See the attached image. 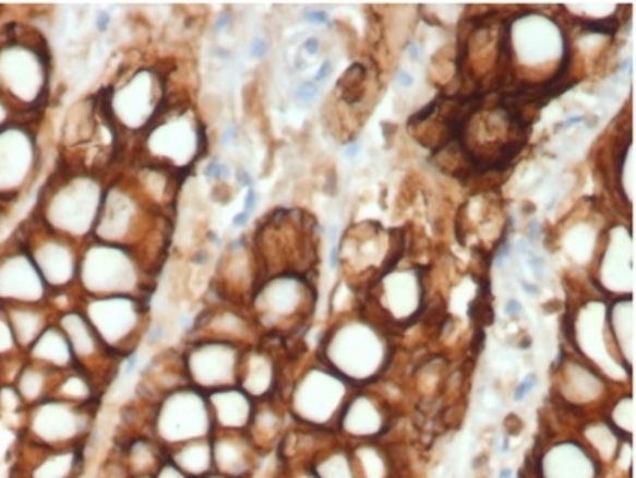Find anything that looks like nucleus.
<instances>
[{
    "label": "nucleus",
    "instance_id": "obj_1",
    "mask_svg": "<svg viewBox=\"0 0 636 478\" xmlns=\"http://www.w3.org/2000/svg\"><path fill=\"white\" fill-rule=\"evenodd\" d=\"M103 177L68 168L44 190L40 224L70 240L92 239L103 207Z\"/></svg>",
    "mask_w": 636,
    "mask_h": 478
},
{
    "label": "nucleus",
    "instance_id": "obj_2",
    "mask_svg": "<svg viewBox=\"0 0 636 478\" xmlns=\"http://www.w3.org/2000/svg\"><path fill=\"white\" fill-rule=\"evenodd\" d=\"M76 291L82 297H139L152 294V275L139 256L124 246L104 244L93 240L81 246Z\"/></svg>",
    "mask_w": 636,
    "mask_h": 478
},
{
    "label": "nucleus",
    "instance_id": "obj_3",
    "mask_svg": "<svg viewBox=\"0 0 636 478\" xmlns=\"http://www.w3.org/2000/svg\"><path fill=\"white\" fill-rule=\"evenodd\" d=\"M144 164H153L180 174L191 168L204 152V128L193 109L184 104L163 109L155 122L141 135Z\"/></svg>",
    "mask_w": 636,
    "mask_h": 478
},
{
    "label": "nucleus",
    "instance_id": "obj_4",
    "mask_svg": "<svg viewBox=\"0 0 636 478\" xmlns=\"http://www.w3.org/2000/svg\"><path fill=\"white\" fill-rule=\"evenodd\" d=\"M120 135L141 136L166 108V86L157 68L135 65L120 71L103 98Z\"/></svg>",
    "mask_w": 636,
    "mask_h": 478
},
{
    "label": "nucleus",
    "instance_id": "obj_5",
    "mask_svg": "<svg viewBox=\"0 0 636 478\" xmlns=\"http://www.w3.org/2000/svg\"><path fill=\"white\" fill-rule=\"evenodd\" d=\"M79 308L97 332L109 354L125 359L141 348L147 324L152 321L147 299L139 297H82Z\"/></svg>",
    "mask_w": 636,
    "mask_h": 478
},
{
    "label": "nucleus",
    "instance_id": "obj_6",
    "mask_svg": "<svg viewBox=\"0 0 636 478\" xmlns=\"http://www.w3.org/2000/svg\"><path fill=\"white\" fill-rule=\"evenodd\" d=\"M212 414L206 393L184 386L169 392L152 406L149 433L166 450L182 442L209 439L213 435Z\"/></svg>",
    "mask_w": 636,
    "mask_h": 478
},
{
    "label": "nucleus",
    "instance_id": "obj_7",
    "mask_svg": "<svg viewBox=\"0 0 636 478\" xmlns=\"http://www.w3.org/2000/svg\"><path fill=\"white\" fill-rule=\"evenodd\" d=\"M97 422V409L48 398L27 408L21 439L43 447H84Z\"/></svg>",
    "mask_w": 636,
    "mask_h": 478
},
{
    "label": "nucleus",
    "instance_id": "obj_8",
    "mask_svg": "<svg viewBox=\"0 0 636 478\" xmlns=\"http://www.w3.org/2000/svg\"><path fill=\"white\" fill-rule=\"evenodd\" d=\"M49 64L40 48L24 40L0 46V95L13 106H37L48 89Z\"/></svg>",
    "mask_w": 636,
    "mask_h": 478
},
{
    "label": "nucleus",
    "instance_id": "obj_9",
    "mask_svg": "<svg viewBox=\"0 0 636 478\" xmlns=\"http://www.w3.org/2000/svg\"><path fill=\"white\" fill-rule=\"evenodd\" d=\"M242 354L244 349L239 344L190 338L180 349V360L188 384L199 392L209 393L220 387L237 386Z\"/></svg>",
    "mask_w": 636,
    "mask_h": 478
},
{
    "label": "nucleus",
    "instance_id": "obj_10",
    "mask_svg": "<svg viewBox=\"0 0 636 478\" xmlns=\"http://www.w3.org/2000/svg\"><path fill=\"white\" fill-rule=\"evenodd\" d=\"M24 250L32 256L49 295L76 289L81 248L75 240L51 234L40 224V231L29 234Z\"/></svg>",
    "mask_w": 636,
    "mask_h": 478
},
{
    "label": "nucleus",
    "instance_id": "obj_11",
    "mask_svg": "<svg viewBox=\"0 0 636 478\" xmlns=\"http://www.w3.org/2000/svg\"><path fill=\"white\" fill-rule=\"evenodd\" d=\"M55 324L68 338L76 368L87 371L104 387H108L113 375H117L120 359L109 354L81 308L75 306L71 310L60 311L55 315Z\"/></svg>",
    "mask_w": 636,
    "mask_h": 478
},
{
    "label": "nucleus",
    "instance_id": "obj_12",
    "mask_svg": "<svg viewBox=\"0 0 636 478\" xmlns=\"http://www.w3.org/2000/svg\"><path fill=\"white\" fill-rule=\"evenodd\" d=\"M308 299L310 288L297 273L269 275L266 283L255 289L253 304L259 316L256 321L269 327L297 324L304 310L313 306Z\"/></svg>",
    "mask_w": 636,
    "mask_h": 478
},
{
    "label": "nucleus",
    "instance_id": "obj_13",
    "mask_svg": "<svg viewBox=\"0 0 636 478\" xmlns=\"http://www.w3.org/2000/svg\"><path fill=\"white\" fill-rule=\"evenodd\" d=\"M37 136L26 126L8 124L0 130V199L19 195L38 168Z\"/></svg>",
    "mask_w": 636,
    "mask_h": 478
},
{
    "label": "nucleus",
    "instance_id": "obj_14",
    "mask_svg": "<svg viewBox=\"0 0 636 478\" xmlns=\"http://www.w3.org/2000/svg\"><path fill=\"white\" fill-rule=\"evenodd\" d=\"M84 447H43L19 437L13 455L15 478H84Z\"/></svg>",
    "mask_w": 636,
    "mask_h": 478
},
{
    "label": "nucleus",
    "instance_id": "obj_15",
    "mask_svg": "<svg viewBox=\"0 0 636 478\" xmlns=\"http://www.w3.org/2000/svg\"><path fill=\"white\" fill-rule=\"evenodd\" d=\"M343 398L340 375L326 370H310L291 395V414L308 426H326L337 415Z\"/></svg>",
    "mask_w": 636,
    "mask_h": 478
},
{
    "label": "nucleus",
    "instance_id": "obj_16",
    "mask_svg": "<svg viewBox=\"0 0 636 478\" xmlns=\"http://www.w3.org/2000/svg\"><path fill=\"white\" fill-rule=\"evenodd\" d=\"M48 286L24 246L0 255V306L48 304Z\"/></svg>",
    "mask_w": 636,
    "mask_h": 478
},
{
    "label": "nucleus",
    "instance_id": "obj_17",
    "mask_svg": "<svg viewBox=\"0 0 636 478\" xmlns=\"http://www.w3.org/2000/svg\"><path fill=\"white\" fill-rule=\"evenodd\" d=\"M213 474L226 478H251L256 466L255 444L248 433L213 431Z\"/></svg>",
    "mask_w": 636,
    "mask_h": 478
},
{
    "label": "nucleus",
    "instance_id": "obj_18",
    "mask_svg": "<svg viewBox=\"0 0 636 478\" xmlns=\"http://www.w3.org/2000/svg\"><path fill=\"white\" fill-rule=\"evenodd\" d=\"M206 397L215 431H248L255 406L253 398L248 397L239 386L220 387L206 393Z\"/></svg>",
    "mask_w": 636,
    "mask_h": 478
},
{
    "label": "nucleus",
    "instance_id": "obj_19",
    "mask_svg": "<svg viewBox=\"0 0 636 478\" xmlns=\"http://www.w3.org/2000/svg\"><path fill=\"white\" fill-rule=\"evenodd\" d=\"M113 447L130 475H155L166 461V447L147 431L117 437Z\"/></svg>",
    "mask_w": 636,
    "mask_h": 478
},
{
    "label": "nucleus",
    "instance_id": "obj_20",
    "mask_svg": "<svg viewBox=\"0 0 636 478\" xmlns=\"http://www.w3.org/2000/svg\"><path fill=\"white\" fill-rule=\"evenodd\" d=\"M16 348L22 355L32 348L46 327L55 322V313L48 304H19L4 308Z\"/></svg>",
    "mask_w": 636,
    "mask_h": 478
},
{
    "label": "nucleus",
    "instance_id": "obj_21",
    "mask_svg": "<svg viewBox=\"0 0 636 478\" xmlns=\"http://www.w3.org/2000/svg\"><path fill=\"white\" fill-rule=\"evenodd\" d=\"M24 357L35 365L55 371V373H64V371L76 368L70 343L55 322L44 330L43 335L33 343L32 348L27 349Z\"/></svg>",
    "mask_w": 636,
    "mask_h": 478
},
{
    "label": "nucleus",
    "instance_id": "obj_22",
    "mask_svg": "<svg viewBox=\"0 0 636 478\" xmlns=\"http://www.w3.org/2000/svg\"><path fill=\"white\" fill-rule=\"evenodd\" d=\"M277 370L264 351H244L240 360L237 386L251 398H267L277 384Z\"/></svg>",
    "mask_w": 636,
    "mask_h": 478
},
{
    "label": "nucleus",
    "instance_id": "obj_23",
    "mask_svg": "<svg viewBox=\"0 0 636 478\" xmlns=\"http://www.w3.org/2000/svg\"><path fill=\"white\" fill-rule=\"evenodd\" d=\"M106 387L81 368L59 373L55 384L53 397L82 408H98Z\"/></svg>",
    "mask_w": 636,
    "mask_h": 478
},
{
    "label": "nucleus",
    "instance_id": "obj_24",
    "mask_svg": "<svg viewBox=\"0 0 636 478\" xmlns=\"http://www.w3.org/2000/svg\"><path fill=\"white\" fill-rule=\"evenodd\" d=\"M57 377L59 373L35 365L32 360L24 359L21 370L13 381V386L16 387V392L26 404V408H33V406L53 397Z\"/></svg>",
    "mask_w": 636,
    "mask_h": 478
},
{
    "label": "nucleus",
    "instance_id": "obj_25",
    "mask_svg": "<svg viewBox=\"0 0 636 478\" xmlns=\"http://www.w3.org/2000/svg\"><path fill=\"white\" fill-rule=\"evenodd\" d=\"M166 458L190 478L207 477L213 474L212 437L168 447Z\"/></svg>",
    "mask_w": 636,
    "mask_h": 478
},
{
    "label": "nucleus",
    "instance_id": "obj_26",
    "mask_svg": "<svg viewBox=\"0 0 636 478\" xmlns=\"http://www.w3.org/2000/svg\"><path fill=\"white\" fill-rule=\"evenodd\" d=\"M22 355L16 348L15 338L11 333L10 322L5 319L4 306H0V360Z\"/></svg>",
    "mask_w": 636,
    "mask_h": 478
},
{
    "label": "nucleus",
    "instance_id": "obj_27",
    "mask_svg": "<svg viewBox=\"0 0 636 478\" xmlns=\"http://www.w3.org/2000/svg\"><path fill=\"white\" fill-rule=\"evenodd\" d=\"M204 177L206 179L213 180V182H224L231 177V168L228 164L218 160V158H212L209 163L204 166Z\"/></svg>",
    "mask_w": 636,
    "mask_h": 478
},
{
    "label": "nucleus",
    "instance_id": "obj_28",
    "mask_svg": "<svg viewBox=\"0 0 636 478\" xmlns=\"http://www.w3.org/2000/svg\"><path fill=\"white\" fill-rule=\"evenodd\" d=\"M319 95H321V86L313 81L300 84L299 89H297V100L300 104H313Z\"/></svg>",
    "mask_w": 636,
    "mask_h": 478
},
{
    "label": "nucleus",
    "instance_id": "obj_29",
    "mask_svg": "<svg viewBox=\"0 0 636 478\" xmlns=\"http://www.w3.org/2000/svg\"><path fill=\"white\" fill-rule=\"evenodd\" d=\"M155 478H190L184 471H180L175 464L169 463L168 458L160 464V468L155 471Z\"/></svg>",
    "mask_w": 636,
    "mask_h": 478
},
{
    "label": "nucleus",
    "instance_id": "obj_30",
    "mask_svg": "<svg viewBox=\"0 0 636 478\" xmlns=\"http://www.w3.org/2000/svg\"><path fill=\"white\" fill-rule=\"evenodd\" d=\"M109 27H111V13L109 11H98L97 15H95V29L98 33H106Z\"/></svg>",
    "mask_w": 636,
    "mask_h": 478
},
{
    "label": "nucleus",
    "instance_id": "obj_31",
    "mask_svg": "<svg viewBox=\"0 0 636 478\" xmlns=\"http://www.w3.org/2000/svg\"><path fill=\"white\" fill-rule=\"evenodd\" d=\"M190 261L193 266H207L209 261H212V255H209V251L204 250V248H196V250L193 251Z\"/></svg>",
    "mask_w": 636,
    "mask_h": 478
},
{
    "label": "nucleus",
    "instance_id": "obj_32",
    "mask_svg": "<svg viewBox=\"0 0 636 478\" xmlns=\"http://www.w3.org/2000/svg\"><path fill=\"white\" fill-rule=\"evenodd\" d=\"M267 53V43L264 38H253V43L250 46V55L253 59H262L266 57Z\"/></svg>",
    "mask_w": 636,
    "mask_h": 478
},
{
    "label": "nucleus",
    "instance_id": "obj_33",
    "mask_svg": "<svg viewBox=\"0 0 636 478\" xmlns=\"http://www.w3.org/2000/svg\"><path fill=\"white\" fill-rule=\"evenodd\" d=\"M333 73V62L332 60H324L322 62L321 68L316 70L315 76H313V82L315 84H322V82H326L329 79V75Z\"/></svg>",
    "mask_w": 636,
    "mask_h": 478
},
{
    "label": "nucleus",
    "instance_id": "obj_34",
    "mask_svg": "<svg viewBox=\"0 0 636 478\" xmlns=\"http://www.w3.org/2000/svg\"><path fill=\"white\" fill-rule=\"evenodd\" d=\"M535 384H537V379H535V375H529L528 379H526V381H524L523 384L518 386L517 393H515V401L520 403V401H524V398L528 397L529 392L533 390Z\"/></svg>",
    "mask_w": 636,
    "mask_h": 478
},
{
    "label": "nucleus",
    "instance_id": "obj_35",
    "mask_svg": "<svg viewBox=\"0 0 636 478\" xmlns=\"http://www.w3.org/2000/svg\"><path fill=\"white\" fill-rule=\"evenodd\" d=\"M304 21L310 22V24H327L329 22V16H327L326 11H305Z\"/></svg>",
    "mask_w": 636,
    "mask_h": 478
},
{
    "label": "nucleus",
    "instance_id": "obj_36",
    "mask_svg": "<svg viewBox=\"0 0 636 478\" xmlns=\"http://www.w3.org/2000/svg\"><path fill=\"white\" fill-rule=\"evenodd\" d=\"M11 120V104L5 100L2 95H0V130L4 128V126L10 124Z\"/></svg>",
    "mask_w": 636,
    "mask_h": 478
},
{
    "label": "nucleus",
    "instance_id": "obj_37",
    "mask_svg": "<svg viewBox=\"0 0 636 478\" xmlns=\"http://www.w3.org/2000/svg\"><path fill=\"white\" fill-rule=\"evenodd\" d=\"M231 21H233V15H231L229 11H224V13H220V15L217 16L215 24H213V32L223 33L226 27H229Z\"/></svg>",
    "mask_w": 636,
    "mask_h": 478
},
{
    "label": "nucleus",
    "instance_id": "obj_38",
    "mask_svg": "<svg viewBox=\"0 0 636 478\" xmlns=\"http://www.w3.org/2000/svg\"><path fill=\"white\" fill-rule=\"evenodd\" d=\"M302 49H304L305 53L310 55V57H315V55L321 51V40L316 37L305 38L304 44H302Z\"/></svg>",
    "mask_w": 636,
    "mask_h": 478
},
{
    "label": "nucleus",
    "instance_id": "obj_39",
    "mask_svg": "<svg viewBox=\"0 0 636 478\" xmlns=\"http://www.w3.org/2000/svg\"><path fill=\"white\" fill-rule=\"evenodd\" d=\"M256 207V191L253 188H248V193L244 196V210L242 212L253 213Z\"/></svg>",
    "mask_w": 636,
    "mask_h": 478
},
{
    "label": "nucleus",
    "instance_id": "obj_40",
    "mask_svg": "<svg viewBox=\"0 0 636 478\" xmlns=\"http://www.w3.org/2000/svg\"><path fill=\"white\" fill-rule=\"evenodd\" d=\"M397 81L398 84L403 87H413L415 84V76L406 70H398L397 71Z\"/></svg>",
    "mask_w": 636,
    "mask_h": 478
},
{
    "label": "nucleus",
    "instance_id": "obj_41",
    "mask_svg": "<svg viewBox=\"0 0 636 478\" xmlns=\"http://www.w3.org/2000/svg\"><path fill=\"white\" fill-rule=\"evenodd\" d=\"M529 267L533 270L535 277H544V262L537 259V256H531L528 261Z\"/></svg>",
    "mask_w": 636,
    "mask_h": 478
},
{
    "label": "nucleus",
    "instance_id": "obj_42",
    "mask_svg": "<svg viewBox=\"0 0 636 478\" xmlns=\"http://www.w3.org/2000/svg\"><path fill=\"white\" fill-rule=\"evenodd\" d=\"M250 213H237L233 217V228H244L245 224L250 223Z\"/></svg>",
    "mask_w": 636,
    "mask_h": 478
},
{
    "label": "nucleus",
    "instance_id": "obj_43",
    "mask_svg": "<svg viewBox=\"0 0 636 478\" xmlns=\"http://www.w3.org/2000/svg\"><path fill=\"white\" fill-rule=\"evenodd\" d=\"M586 117L584 115H577V117H572V119H566L562 124L556 126V130H566V128H573V126L578 124V122H584Z\"/></svg>",
    "mask_w": 636,
    "mask_h": 478
},
{
    "label": "nucleus",
    "instance_id": "obj_44",
    "mask_svg": "<svg viewBox=\"0 0 636 478\" xmlns=\"http://www.w3.org/2000/svg\"><path fill=\"white\" fill-rule=\"evenodd\" d=\"M237 135H239V130L235 126H229L228 130L224 131L223 144H231Z\"/></svg>",
    "mask_w": 636,
    "mask_h": 478
},
{
    "label": "nucleus",
    "instance_id": "obj_45",
    "mask_svg": "<svg viewBox=\"0 0 636 478\" xmlns=\"http://www.w3.org/2000/svg\"><path fill=\"white\" fill-rule=\"evenodd\" d=\"M360 150H362L360 144H357V142H351V144H348V146L344 147V155H346L348 158H357Z\"/></svg>",
    "mask_w": 636,
    "mask_h": 478
},
{
    "label": "nucleus",
    "instance_id": "obj_46",
    "mask_svg": "<svg viewBox=\"0 0 636 478\" xmlns=\"http://www.w3.org/2000/svg\"><path fill=\"white\" fill-rule=\"evenodd\" d=\"M237 179H239L240 184L244 186V188H253V179H251V175L244 169H240L239 174H237Z\"/></svg>",
    "mask_w": 636,
    "mask_h": 478
},
{
    "label": "nucleus",
    "instance_id": "obj_47",
    "mask_svg": "<svg viewBox=\"0 0 636 478\" xmlns=\"http://www.w3.org/2000/svg\"><path fill=\"white\" fill-rule=\"evenodd\" d=\"M406 53H408L409 59L419 60L420 48L415 43H408L406 44Z\"/></svg>",
    "mask_w": 636,
    "mask_h": 478
},
{
    "label": "nucleus",
    "instance_id": "obj_48",
    "mask_svg": "<svg viewBox=\"0 0 636 478\" xmlns=\"http://www.w3.org/2000/svg\"><path fill=\"white\" fill-rule=\"evenodd\" d=\"M523 311V306L518 304L517 300H512V302H507L506 306V313L507 315H518Z\"/></svg>",
    "mask_w": 636,
    "mask_h": 478
},
{
    "label": "nucleus",
    "instance_id": "obj_49",
    "mask_svg": "<svg viewBox=\"0 0 636 478\" xmlns=\"http://www.w3.org/2000/svg\"><path fill=\"white\" fill-rule=\"evenodd\" d=\"M520 284H523V288H524V291H526V294H529V295L539 294V288H537V286H535V284H529L528 280H520Z\"/></svg>",
    "mask_w": 636,
    "mask_h": 478
},
{
    "label": "nucleus",
    "instance_id": "obj_50",
    "mask_svg": "<svg viewBox=\"0 0 636 478\" xmlns=\"http://www.w3.org/2000/svg\"><path fill=\"white\" fill-rule=\"evenodd\" d=\"M289 478H316L313 474V469H304V471H299V474L291 475Z\"/></svg>",
    "mask_w": 636,
    "mask_h": 478
},
{
    "label": "nucleus",
    "instance_id": "obj_51",
    "mask_svg": "<svg viewBox=\"0 0 636 478\" xmlns=\"http://www.w3.org/2000/svg\"><path fill=\"white\" fill-rule=\"evenodd\" d=\"M130 478H155V475H131Z\"/></svg>",
    "mask_w": 636,
    "mask_h": 478
},
{
    "label": "nucleus",
    "instance_id": "obj_52",
    "mask_svg": "<svg viewBox=\"0 0 636 478\" xmlns=\"http://www.w3.org/2000/svg\"><path fill=\"white\" fill-rule=\"evenodd\" d=\"M204 478H226V477H223V475L212 474V475H207V477H204Z\"/></svg>",
    "mask_w": 636,
    "mask_h": 478
}]
</instances>
